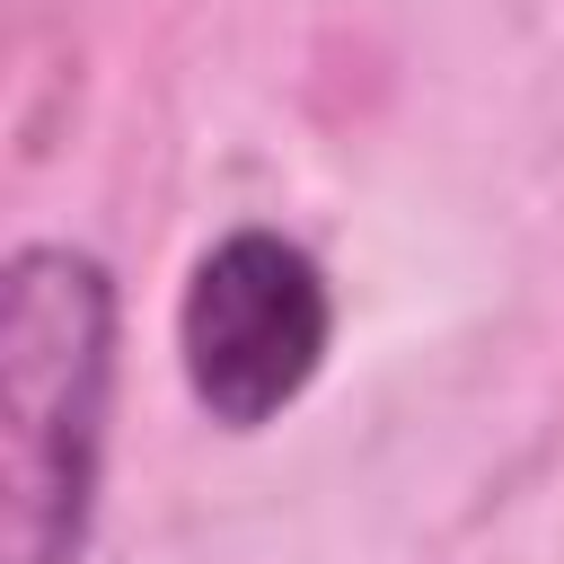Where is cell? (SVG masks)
<instances>
[{
	"instance_id": "cell-1",
	"label": "cell",
	"mask_w": 564,
	"mask_h": 564,
	"mask_svg": "<svg viewBox=\"0 0 564 564\" xmlns=\"http://www.w3.org/2000/svg\"><path fill=\"white\" fill-rule=\"evenodd\" d=\"M115 282L79 247H18L0 282V494L9 564H79L106 458Z\"/></svg>"
},
{
	"instance_id": "cell-2",
	"label": "cell",
	"mask_w": 564,
	"mask_h": 564,
	"mask_svg": "<svg viewBox=\"0 0 564 564\" xmlns=\"http://www.w3.org/2000/svg\"><path fill=\"white\" fill-rule=\"evenodd\" d=\"M335 335V300L308 247L273 238V229H238L220 238L185 300H176V352H185V388L212 423L256 432L273 423L326 361Z\"/></svg>"
}]
</instances>
